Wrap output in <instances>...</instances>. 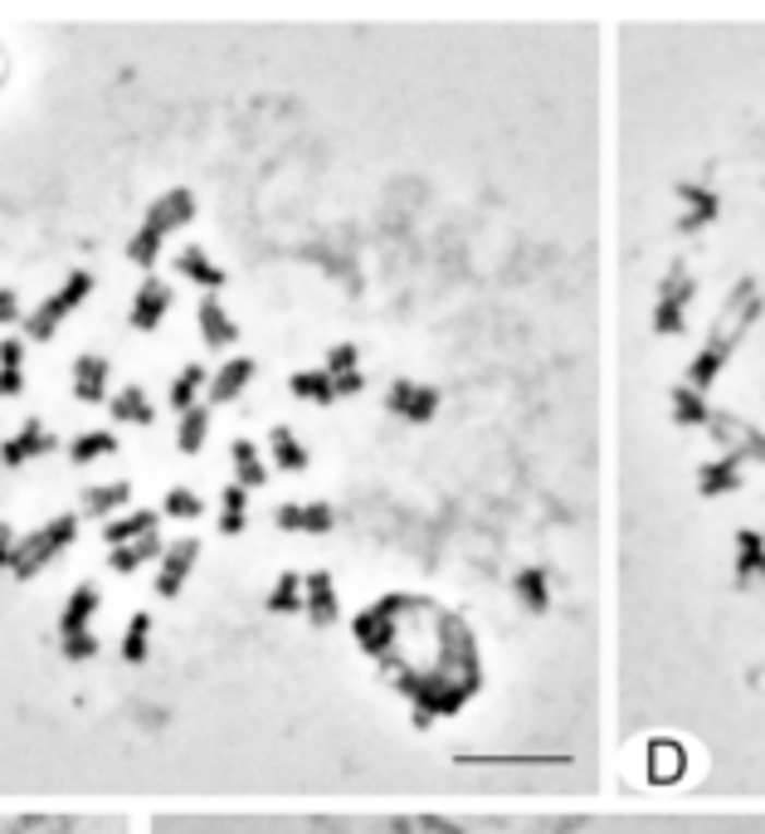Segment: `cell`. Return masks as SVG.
Wrapping results in <instances>:
<instances>
[{
    "label": "cell",
    "instance_id": "cell-4",
    "mask_svg": "<svg viewBox=\"0 0 765 834\" xmlns=\"http://www.w3.org/2000/svg\"><path fill=\"white\" fill-rule=\"evenodd\" d=\"M697 298V278L683 264H673L658 278V298H654V332L658 337H683L688 332V303Z\"/></svg>",
    "mask_w": 765,
    "mask_h": 834
},
{
    "label": "cell",
    "instance_id": "cell-11",
    "mask_svg": "<svg viewBox=\"0 0 765 834\" xmlns=\"http://www.w3.org/2000/svg\"><path fill=\"white\" fill-rule=\"evenodd\" d=\"M741 591H765V532L741 527L737 532V567H731Z\"/></svg>",
    "mask_w": 765,
    "mask_h": 834
},
{
    "label": "cell",
    "instance_id": "cell-22",
    "mask_svg": "<svg viewBox=\"0 0 765 834\" xmlns=\"http://www.w3.org/2000/svg\"><path fill=\"white\" fill-rule=\"evenodd\" d=\"M254 377H259L254 357H229L225 367L215 371V381H210V401H215V405H229V401H235V395L244 391V385L254 381Z\"/></svg>",
    "mask_w": 765,
    "mask_h": 834
},
{
    "label": "cell",
    "instance_id": "cell-10",
    "mask_svg": "<svg viewBox=\"0 0 765 834\" xmlns=\"http://www.w3.org/2000/svg\"><path fill=\"white\" fill-rule=\"evenodd\" d=\"M678 201H683V215H678V235H697V229L717 225V215H721V195L712 191V186L683 181V186H678Z\"/></svg>",
    "mask_w": 765,
    "mask_h": 834
},
{
    "label": "cell",
    "instance_id": "cell-17",
    "mask_svg": "<svg viewBox=\"0 0 765 834\" xmlns=\"http://www.w3.org/2000/svg\"><path fill=\"white\" fill-rule=\"evenodd\" d=\"M98 606H103L98 586H88V581H83V586L64 600V615H59V640H79V634H88V620L98 615Z\"/></svg>",
    "mask_w": 765,
    "mask_h": 834
},
{
    "label": "cell",
    "instance_id": "cell-8",
    "mask_svg": "<svg viewBox=\"0 0 765 834\" xmlns=\"http://www.w3.org/2000/svg\"><path fill=\"white\" fill-rule=\"evenodd\" d=\"M746 458H737V454H717V458H707V464L697 468V493L702 498H731V493H741L746 488Z\"/></svg>",
    "mask_w": 765,
    "mask_h": 834
},
{
    "label": "cell",
    "instance_id": "cell-42",
    "mask_svg": "<svg viewBox=\"0 0 765 834\" xmlns=\"http://www.w3.org/2000/svg\"><path fill=\"white\" fill-rule=\"evenodd\" d=\"M15 318H20L15 294H10V288H0V322H15Z\"/></svg>",
    "mask_w": 765,
    "mask_h": 834
},
{
    "label": "cell",
    "instance_id": "cell-2",
    "mask_svg": "<svg viewBox=\"0 0 765 834\" xmlns=\"http://www.w3.org/2000/svg\"><path fill=\"white\" fill-rule=\"evenodd\" d=\"M191 215H195V195L186 191V186L156 195L152 211H146V221L138 225V235L128 239V259L132 264H142V269H152L156 254H162V245H166V235H176L181 225H191Z\"/></svg>",
    "mask_w": 765,
    "mask_h": 834
},
{
    "label": "cell",
    "instance_id": "cell-33",
    "mask_svg": "<svg viewBox=\"0 0 765 834\" xmlns=\"http://www.w3.org/2000/svg\"><path fill=\"white\" fill-rule=\"evenodd\" d=\"M268 610H274V615H292V610H302V576L283 571V576L274 581V591H268Z\"/></svg>",
    "mask_w": 765,
    "mask_h": 834
},
{
    "label": "cell",
    "instance_id": "cell-19",
    "mask_svg": "<svg viewBox=\"0 0 765 834\" xmlns=\"http://www.w3.org/2000/svg\"><path fill=\"white\" fill-rule=\"evenodd\" d=\"M73 395H79L83 405H98L103 395H108V357L83 352V357L73 361Z\"/></svg>",
    "mask_w": 765,
    "mask_h": 834
},
{
    "label": "cell",
    "instance_id": "cell-32",
    "mask_svg": "<svg viewBox=\"0 0 765 834\" xmlns=\"http://www.w3.org/2000/svg\"><path fill=\"white\" fill-rule=\"evenodd\" d=\"M112 450H118V434H112V430H88V434H79V440L69 444L73 464H93V458H103V454H112Z\"/></svg>",
    "mask_w": 765,
    "mask_h": 834
},
{
    "label": "cell",
    "instance_id": "cell-24",
    "mask_svg": "<svg viewBox=\"0 0 765 834\" xmlns=\"http://www.w3.org/2000/svg\"><path fill=\"white\" fill-rule=\"evenodd\" d=\"M268 450H274V464L283 474H302V468H308V450H302V440L288 430V425H274V430H268Z\"/></svg>",
    "mask_w": 765,
    "mask_h": 834
},
{
    "label": "cell",
    "instance_id": "cell-25",
    "mask_svg": "<svg viewBox=\"0 0 765 834\" xmlns=\"http://www.w3.org/2000/svg\"><path fill=\"white\" fill-rule=\"evenodd\" d=\"M146 532H156V513H152V508H138V513L112 517V523L103 527V537H108V547H128V541L146 537Z\"/></svg>",
    "mask_w": 765,
    "mask_h": 834
},
{
    "label": "cell",
    "instance_id": "cell-21",
    "mask_svg": "<svg viewBox=\"0 0 765 834\" xmlns=\"http://www.w3.org/2000/svg\"><path fill=\"white\" fill-rule=\"evenodd\" d=\"M176 274H186L191 284H201L205 294H219V288H225V278H229L219 264H210V254H205L201 245H186L181 254H176Z\"/></svg>",
    "mask_w": 765,
    "mask_h": 834
},
{
    "label": "cell",
    "instance_id": "cell-39",
    "mask_svg": "<svg viewBox=\"0 0 765 834\" xmlns=\"http://www.w3.org/2000/svg\"><path fill=\"white\" fill-rule=\"evenodd\" d=\"M0 371H25V347L15 337L0 342Z\"/></svg>",
    "mask_w": 765,
    "mask_h": 834
},
{
    "label": "cell",
    "instance_id": "cell-26",
    "mask_svg": "<svg viewBox=\"0 0 765 834\" xmlns=\"http://www.w3.org/2000/svg\"><path fill=\"white\" fill-rule=\"evenodd\" d=\"M112 415H118L122 425H152L156 420V410H152L142 385H122V391L112 395Z\"/></svg>",
    "mask_w": 765,
    "mask_h": 834
},
{
    "label": "cell",
    "instance_id": "cell-27",
    "mask_svg": "<svg viewBox=\"0 0 765 834\" xmlns=\"http://www.w3.org/2000/svg\"><path fill=\"white\" fill-rule=\"evenodd\" d=\"M288 391L298 395V401H308V405H332V401H337V391H332V377H327V371H292V377H288Z\"/></svg>",
    "mask_w": 765,
    "mask_h": 834
},
{
    "label": "cell",
    "instance_id": "cell-5",
    "mask_svg": "<svg viewBox=\"0 0 765 834\" xmlns=\"http://www.w3.org/2000/svg\"><path fill=\"white\" fill-rule=\"evenodd\" d=\"M88 294H93V274L73 269V274L64 278V284H59V294H49L45 303H39V308L25 318V332H29V337H35V342H49V337H55V332H59V322H64L69 312L79 308Z\"/></svg>",
    "mask_w": 765,
    "mask_h": 834
},
{
    "label": "cell",
    "instance_id": "cell-7",
    "mask_svg": "<svg viewBox=\"0 0 765 834\" xmlns=\"http://www.w3.org/2000/svg\"><path fill=\"white\" fill-rule=\"evenodd\" d=\"M385 410L401 415V420L410 425H429L439 415V391L425 381H391V391H385Z\"/></svg>",
    "mask_w": 765,
    "mask_h": 834
},
{
    "label": "cell",
    "instance_id": "cell-35",
    "mask_svg": "<svg viewBox=\"0 0 765 834\" xmlns=\"http://www.w3.org/2000/svg\"><path fill=\"white\" fill-rule=\"evenodd\" d=\"M201 385H205V371L201 367H186L181 377L171 381V410H195V395H201Z\"/></svg>",
    "mask_w": 765,
    "mask_h": 834
},
{
    "label": "cell",
    "instance_id": "cell-12",
    "mask_svg": "<svg viewBox=\"0 0 765 834\" xmlns=\"http://www.w3.org/2000/svg\"><path fill=\"white\" fill-rule=\"evenodd\" d=\"M55 444H59V440H55V430H45L39 420H25L5 444H0V458H5V468H20V464H29V458L49 454Z\"/></svg>",
    "mask_w": 765,
    "mask_h": 834
},
{
    "label": "cell",
    "instance_id": "cell-18",
    "mask_svg": "<svg viewBox=\"0 0 765 834\" xmlns=\"http://www.w3.org/2000/svg\"><path fill=\"white\" fill-rule=\"evenodd\" d=\"M668 410H673L678 430H707V420H712L707 395H697L688 381L683 385H668Z\"/></svg>",
    "mask_w": 765,
    "mask_h": 834
},
{
    "label": "cell",
    "instance_id": "cell-15",
    "mask_svg": "<svg viewBox=\"0 0 765 834\" xmlns=\"http://www.w3.org/2000/svg\"><path fill=\"white\" fill-rule=\"evenodd\" d=\"M274 523L283 532H312V537H322V532H332L337 513H332V503H278Z\"/></svg>",
    "mask_w": 765,
    "mask_h": 834
},
{
    "label": "cell",
    "instance_id": "cell-43",
    "mask_svg": "<svg viewBox=\"0 0 765 834\" xmlns=\"http://www.w3.org/2000/svg\"><path fill=\"white\" fill-rule=\"evenodd\" d=\"M10 557H15V532L0 523V567H10Z\"/></svg>",
    "mask_w": 765,
    "mask_h": 834
},
{
    "label": "cell",
    "instance_id": "cell-9",
    "mask_svg": "<svg viewBox=\"0 0 765 834\" xmlns=\"http://www.w3.org/2000/svg\"><path fill=\"white\" fill-rule=\"evenodd\" d=\"M195 557H201V541H195V537L171 541V547L162 551V571H156V596H162V600L181 596V586H186V576H191Z\"/></svg>",
    "mask_w": 765,
    "mask_h": 834
},
{
    "label": "cell",
    "instance_id": "cell-36",
    "mask_svg": "<svg viewBox=\"0 0 765 834\" xmlns=\"http://www.w3.org/2000/svg\"><path fill=\"white\" fill-rule=\"evenodd\" d=\"M327 377H351V371H361V347L356 342H337V347L327 352Z\"/></svg>",
    "mask_w": 765,
    "mask_h": 834
},
{
    "label": "cell",
    "instance_id": "cell-31",
    "mask_svg": "<svg viewBox=\"0 0 765 834\" xmlns=\"http://www.w3.org/2000/svg\"><path fill=\"white\" fill-rule=\"evenodd\" d=\"M146 654H152V615L138 610L122 634V664H146Z\"/></svg>",
    "mask_w": 765,
    "mask_h": 834
},
{
    "label": "cell",
    "instance_id": "cell-20",
    "mask_svg": "<svg viewBox=\"0 0 765 834\" xmlns=\"http://www.w3.org/2000/svg\"><path fill=\"white\" fill-rule=\"evenodd\" d=\"M512 596L522 600L527 615H547L551 610V571L547 567H522L512 576Z\"/></svg>",
    "mask_w": 765,
    "mask_h": 834
},
{
    "label": "cell",
    "instance_id": "cell-29",
    "mask_svg": "<svg viewBox=\"0 0 765 834\" xmlns=\"http://www.w3.org/2000/svg\"><path fill=\"white\" fill-rule=\"evenodd\" d=\"M162 541H156V532H146V537H138V541H128V547H112V571H138V567H146L152 557H162Z\"/></svg>",
    "mask_w": 765,
    "mask_h": 834
},
{
    "label": "cell",
    "instance_id": "cell-37",
    "mask_svg": "<svg viewBox=\"0 0 765 834\" xmlns=\"http://www.w3.org/2000/svg\"><path fill=\"white\" fill-rule=\"evenodd\" d=\"M162 508H166L171 517H201V513H205V503L191 493V488H171V493L162 498Z\"/></svg>",
    "mask_w": 765,
    "mask_h": 834
},
{
    "label": "cell",
    "instance_id": "cell-30",
    "mask_svg": "<svg viewBox=\"0 0 765 834\" xmlns=\"http://www.w3.org/2000/svg\"><path fill=\"white\" fill-rule=\"evenodd\" d=\"M205 434H210V410H205V405H195V410H186L181 425H176V450H181V454H201Z\"/></svg>",
    "mask_w": 765,
    "mask_h": 834
},
{
    "label": "cell",
    "instance_id": "cell-40",
    "mask_svg": "<svg viewBox=\"0 0 765 834\" xmlns=\"http://www.w3.org/2000/svg\"><path fill=\"white\" fill-rule=\"evenodd\" d=\"M332 391H337V401H342V395H361L366 377H361V371H351V377H332Z\"/></svg>",
    "mask_w": 765,
    "mask_h": 834
},
{
    "label": "cell",
    "instance_id": "cell-28",
    "mask_svg": "<svg viewBox=\"0 0 765 834\" xmlns=\"http://www.w3.org/2000/svg\"><path fill=\"white\" fill-rule=\"evenodd\" d=\"M244 523H249V493L239 484H229L225 493H219V532L225 537H235V532H244Z\"/></svg>",
    "mask_w": 765,
    "mask_h": 834
},
{
    "label": "cell",
    "instance_id": "cell-34",
    "mask_svg": "<svg viewBox=\"0 0 765 834\" xmlns=\"http://www.w3.org/2000/svg\"><path fill=\"white\" fill-rule=\"evenodd\" d=\"M128 498H132L128 484H98V488H88V493H83V508L98 517V513H112V508H128Z\"/></svg>",
    "mask_w": 765,
    "mask_h": 834
},
{
    "label": "cell",
    "instance_id": "cell-16",
    "mask_svg": "<svg viewBox=\"0 0 765 834\" xmlns=\"http://www.w3.org/2000/svg\"><path fill=\"white\" fill-rule=\"evenodd\" d=\"M195 318H201V337L210 342L215 352H225V347H235L239 342V327H235V318L225 312V303H219L215 294H205L201 298V308H195Z\"/></svg>",
    "mask_w": 765,
    "mask_h": 834
},
{
    "label": "cell",
    "instance_id": "cell-23",
    "mask_svg": "<svg viewBox=\"0 0 765 834\" xmlns=\"http://www.w3.org/2000/svg\"><path fill=\"white\" fill-rule=\"evenodd\" d=\"M229 458H235V484L244 488H264L268 484V468H264V458H259V450H254V440H235L229 444Z\"/></svg>",
    "mask_w": 765,
    "mask_h": 834
},
{
    "label": "cell",
    "instance_id": "cell-13",
    "mask_svg": "<svg viewBox=\"0 0 765 834\" xmlns=\"http://www.w3.org/2000/svg\"><path fill=\"white\" fill-rule=\"evenodd\" d=\"M302 610H308V620L318 624V630H327V624H337V586H332L327 571H312V576H302Z\"/></svg>",
    "mask_w": 765,
    "mask_h": 834
},
{
    "label": "cell",
    "instance_id": "cell-41",
    "mask_svg": "<svg viewBox=\"0 0 765 834\" xmlns=\"http://www.w3.org/2000/svg\"><path fill=\"white\" fill-rule=\"evenodd\" d=\"M20 391H25V371H0V401H10Z\"/></svg>",
    "mask_w": 765,
    "mask_h": 834
},
{
    "label": "cell",
    "instance_id": "cell-6",
    "mask_svg": "<svg viewBox=\"0 0 765 834\" xmlns=\"http://www.w3.org/2000/svg\"><path fill=\"white\" fill-rule=\"evenodd\" d=\"M707 434L717 440L721 454H737V458H746V464H765V430L761 425L741 420V415H731V410H712Z\"/></svg>",
    "mask_w": 765,
    "mask_h": 834
},
{
    "label": "cell",
    "instance_id": "cell-1",
    "mask_svg": "<svg viewBox=\"0 0 765 834\" xmlns=\"http://www.w3.org/2000/svg\"><path fill=\"white\" fill-rule=\"evenodd\" d=\"M761 312H765L761 284H756L751 274H741L737 284H731V294H727V303H721V312L712 318L702 352H697L693 361H688V385H693L697 395H707L712 385H717V377L727 371V361H731V352L746 342V332L756 327Z\"/></svg>",
    "mask_w": 765,
    "mask_h": 834
},
{
    "label": "cell",
    "instance_id": "cell-3",
    "mask_svg": "<svg viewBox=\"0 0 765 834\" xmlns=\"http://www.w3.org/2000/svg\"><path fill=\"white\" fill-rule=\"evenodd\" d=\"M73 537H79V517H73V513H64V517H49L45 527L25 532V537L15 541V557H10V571H15L20 581L39 576V571H45L55 557H64V547H73Z\"/></svg>",
    "mask_w": 765,
    "mask_h": 834
},
{
    "label": "cell",
    "instance_id": "cell-14",
    "mask_svg": "<svg viewBox=\"0 0 765 834\" xmlns=\"http://www.w3.org/2000/svg\"><path fill=\"white\" fill-rule=\"evenodd\" d=\"M166 312H171V288H166L162 278H146V284L138 288V298H132L128 322H132L138 332H156Z\"/></svg>",
    "mask_w": 765,
    "mask_h": 834
},
{
    "label": "cell",
    "instance_id": "cell-38",
    "mask_svg": "<svg viewBox=\"0 0 765 834\" xmlns=\"http://www.w3.org/2000/svg\"><path fill=\"white\" fill-rule=\"evenodd\" d=\"M59 644H64V659H73V664L98 659V640H93V634H79V640H59Z\"/></svg>",
    "mask_w": 765,
    "mask_h": 834
}]
</instances>
